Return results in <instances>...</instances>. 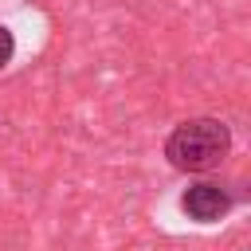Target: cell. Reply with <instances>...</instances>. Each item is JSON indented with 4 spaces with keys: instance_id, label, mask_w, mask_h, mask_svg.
I'll return each mask as SVG.
<instances>
[{
    "instance_id": "2",
    "label": "cell",
    "mask_w": 251,
    "mask_h": 251,
    "mask_svg": "<svg viewBox=\"0 0 251 251\" xmlns=\"http://www.w3.org/2000/svg\"><path fill=\"white\" fill-rule=\"evenodd\" d=\"M180 208H184V216L196 220V224H216V220H224V216L231 212V196H227V188H220V184H212V180H200V184H188V188H184Z\"/></svg>"
},
{
    "instance_id": "1",
    "label": "cell",
    "mask_w": 251,
    "mask_h": 251,
    "mask_svg": "<svg viewBox=\"0 0 251 251\" xmlns=\"http://www.w3.org/2000/svg\"><path fill=\"white\" fill-rule=\"evenodd\" d=\"M231 153V129L220 118H188L165 137V157L180 173H208Z\"/></svg>"
},
{
    "instance_id": "3",
    "label": "cell",
    "mask_w": 251,
    "mask_h": 251,
    "mask_svg": "<svg viewBox=\"0 0 251 251\" xmlns=\"http://www.w3.org/2000/svg\"><path fill=\"white\" fill-rule=\"evenodd\" d=\"M12 55H16V35H12V27L0 24V71L12 63Z\"/></svg>"
}]
</instances>
